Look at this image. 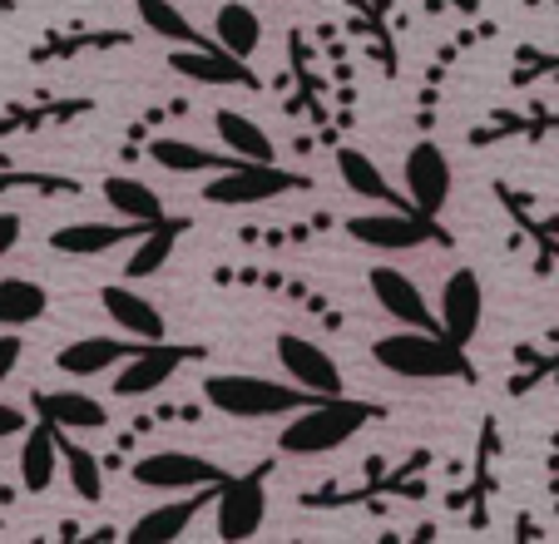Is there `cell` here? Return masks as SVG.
<instances>
[{"instance_id": "1", "label": "cell", "mask_w": 559, "mask_h": 544, "mask_svg": "<svg viewBox=\"0 0 559 544\" xmlns=\"http://www.w3.org/2000/svg\"><path fill=\"white\" fill-rule=\"evenodd\" d=\"M431 450H412L402 461L386 456H367L357 475L342 481H322L312 490L297 495L302 510H386V505H426L431 500Z\"/></svg>"}, {"instance_id": "2", "label": "cell", "mask_w": 559, "mask_h": 544, "mask_svg": "<svg viewBox=\"0 0 559 544\" xmlns=\"http://www.w3.org/2000/svg\"><path fill=\"white\" fill-rule=\"evenodd\" d=\"M386 421V406L381 401H361V397H317L312 406L293 411L283 430H277V450L283 456H297V461H317V456H332L347 440H357L367 426Z\"/></svg>"}, {"instance_id": "3", "label": "cell", "mask_w": 559, "mask_h": 544, "mask_svg": "<svg viewBox=\"0 0 559 544\" xmlns=\"http://www.w3.org/2000/svg\"><path fill=\"white\" fill-rule=\"evenodd\" d=\"M377 367L402 381H475V362L441 327H402L371 342Z\"/></svg>"}, {"instance_id": "4", "label": "cell", "mask_w": 559, "mask_h": 544, "mask_svg": "<svg viewBox=\"0 0 559 544\" xmlns=\"http://www.w3.org/2000/svg\"><path fill=\"white\" fill-rule=\"evenodd\" d=\"M199 397L233 421H283L317 401L312 391L297 387V381L253 377V371H209V377L199 381Z\"/></svg>"}, {"instance_id": "5", "label": "cell", "mask_w": 559, "mask_h": 544, "mask_svg": "<svg viewBox=\"0 0 559 544\" xmlns=\"http://www.w3.org/2000/svg\"><path fill=\"white\" fill-rule=\"evenodd\" d=\"M317 189V178L302 168H283L277 158H238L233 168H218L203 184V199L213 209H253V203H273L287 193Z\"/></svg>"}, {"instance_id": "6", "label": "cell", "mask_w": 559, "mask_h": 544, "mask_svg": "<svg viewBox=\"0 0 559 544\" xmlns=\"http://www.w3.org/2000/svg\"><path fill=\"white\" fill-rule=\"evenodd\" d=\"M490 189H496L500 213L510 218V248L525 252L535 277H555L559 272V209H549L535 189H515L506 178H496Z\"/></svg>"}, {"instance_id": "7", "label": "cell", "mask_w": 559, "mask_h": 544, "mask_svg": "<svg viewBox=\"0 0 559 544\" xmlns=\"http://www.w3.org/2000/svg\"><path fill=\"white\" fill-rule=\"evenodd\" d=\"M342 228L352 233V243L361 248H377V252H412V248H455V238L441 228V218L431 213L412 209V203H377L367 213H352Z\"/></svg>"}, {"instance_id": "8", "label": "cell", "mask_w": 559, "mask_h": 544, "mask_svg": "<svg viewBox=\"0 0 559 544\" xmlns=\"http://www.w3.org/2000/svg\"><path fill=\"white\" fill-rule=\"evenodd\" d=\"M500 461H506V436H500V421L486 416L480 430H475V450H471V471H465L461 490L445 495V510L465 515L475 530L490 524V505L500 495Z\"/></svg>"}, {"instance_id": "9", "label": "cell", "mask_w": 559, "mask_h": 544, "mask_svg": "<svg viewBox=\"0 0 559 544\" xmlns=\"http://www.w3.org/2000/svg\"><path fill=\"white\" fill-rule=\"evenodd\" d=\"M203 356H209V346H199V342H164V336L158 342H139V352L115 371V387L109 391L119 401H144L169 387L189 362H203Z\"/></svg>"}, {"instance_id": "10", "label": "cell", "mask_w": 559, "mask_h": 544, "mask_svg": "<svg viewBox=\"0 0 559 544\" xmlns=\"http://www.w3.org/2000/svg\"><path fill=\"white\" fill-rule=\"evenodd\" d=\"M549 139H559V109L545 105V99L490 109L480 125L465 129V144L471 149H510V144L539 149V144H549Z\"/></svg>"}, {"instance_id": "11", "label": "cell", "mask_w": 559, "mask_h": 544, "mask_svg": "<svg viewBox=\"0 0 559 544\" xmlns=\"http://www.w3.org/2000/svg\"><path fill=\"white\" fill-rule=\"evenodd\" d=\"M267 475L273 461H258L253 471L228 475L218 485V500H213V530L218 540H253L267 520Z\"/></svg>"}, {"instance_id": "12", "label": "cell", "mask_w": 559, "mask_h": 544, "mask_svg": "<svg viewBox=\"0 0 559 544\" xmlns=\"http://www.w3.org/2000/svg\"><path fill=\"white\" fill-rule=\"evenodd\" d=\"M213 283L223 287H258V293H277L287 297V303H297L307 317H317V322L328 327V332H347V317L332 307V297L322 293V287H312L307 277H297V272H283V268H218L213 272Z\"/></svg>"}, {"instance_id": "13", "label": "cell", "mask_w": 559, "mask_h": 544, "mask_svg": "<svg viewBox=\"0 0 559 544\" xmlns=\"http://www.w3.org/2000/svg\"><path fill=\"white\" fill-rule=\"evenodd\" d=\"M129 481L144 485V490H199V485H223L228 471L209 456H193V450H144L129 461Z\"/></svg>"}, {"instance_id": "14", "label": "cell", "mask_w": 559, "mask_h": 544, "mask_svg": "<svg viewBox=\"0 0 559 544\" xmlns=\"http://www.w3.org/2000/svg\"><path fill=\"white\" fill-rule=\"evenodd\" d=\"M347 5V25H352V40L361 45L371 64H377L386 80L402 74V45H396V0H342Z\"/></svg>"}, {"instance_id": "15", "label": "cell", "mask_w": 559, "mask_h": 544, "mask_svg": "<svg viewBox=\"0 0 559 544\" xmlns=\"http://www.w3.org/2000/svg\"><path fill=\"white\" fill-rule=\"evenodd\" d=\"M402 184H406V203L431 218H441V209L451 203V184H455V168L445 158V149L436 139H416L406 149V164H402Z\"/></svg>"}, {"instance_id": "16", "label": "cell", "mask_w": 559, "mask_h": 544, "mask_svg": "<svg viewBox=\"0 0 559 544\" xmlns=\"http://www.w3.org/2000/svg\"><path fill=\"white\" fill-rule=\"evenodd\" d=\"M496 31H500L496 21H475V25H465V31H455L451 40H441V45H436L431 64H426L421 84H416V125H421V129H431L436 105H441V90H445V80H451V74H455V64H461L465 55L475 50V45L496 40Z\"/></svg>"}, {"instance_id": "17", "label": "cell", "mask_w": 559, "mask_h": 544, "mask_svg": "<svg viewBox=\"0 0 559 544\" xmlns=\"http://www.w3.org/2000/svg\"><path fill=\"white\" fill-rule=\"evenodd\" d=\"M169 70L183 74V80H193V84H213V90H263L258 70H248L243 55L223 50L218 40L213 45H174Z\"/></svg>"}, {"instance_id": "18", "label": "cell", "mask_w": 559, "mask_h": 544, "mask_svg": "<svg viewBox=\"0 0 559 544\" xmlns=\"http://www.w3.org/2000/svg\"><path fill=\"white\" fill-rule=\"evenodd\" d=\"M277 367L287 371V381L307 387L312 397H342L347 381H342V367L332 362V352L312 336H297V332H277Z\"/></svg>"}, {"instance_id": "19", "label": "cell", "mask_w": 559, "mask_h": 544, "mask_svg": "<svg viewBox=\"0 0 559 544\" xmlns=\"http://www.w3.org/2000/svg\"><path fill=\"white\" fill-rule=\"evenodd\" d=\"M213 500H218V485L179 490V500L154 505V510L139 515V520L124 530V540H134V544H174V540H183V534H189V524L199 520L203 510H213Z\"/></svg>"}, {"instance_id": "20", "label": "cell", "mask_w": 559, "mask_h": 544, "mask_svg": "<svg viewBox=\"0 0 559 544\" xmlns=\"http://www.w3.org/2000/svg\"><path fill=\"white\" fill-rule=\"evenodd\" d=\"M480 317H486V287L475 277V268H455L441 283V297H436V322L461 346H471L480 332Z\"/></svg>"}, {"instance_id": "21", "label": "cell", "mask_w": 559, "mask_h": 544, "mask_svg": "<svg viewBox=\"0 0 559 544\" xmlns=\"http://www.w3.org/2000/svg\"><path fill=\"white\" fill-rule=\"evenodd\" d=\"M367 287H371V303L402 327H441L436 322V307L426 303V293L416 287L412 272L402 268H371L367 272Z\"/></svg>"}, {"instance_id": "22", "label": "cell", "mask_w": 559, "mask_h": 544, "mask_svg": "<svg viewBox=\"0 0 559 544\" xmlns=\"http://www.w3.org/2000/svg\"><path fill=\"white\" fill-rule=\"evenodd\" d=\"M134 352H139V336H124V332L119 336H80V342H70V346L55 352V367L74 381H90V377H109V371H119Z\"/></svg>"}, {"instance_id": "23", "label": "cell", "mask_w": 559, "mask_h": 544, "mask_svg": "<svg viewBox=\"0 0 559 544\" xmlns=\"http://www.w3.org/2000/svg\"><path fill=\"white\" fill-rule=\"evenodd\" d=\"M193 228V218H174V213H164L158 223H148L144 233H139L134 243H129V258H124V277L129 283H148V277H158V272L169 268L174 248L183 243V233Z\"/></svg>"}, {"instance_id": "24", "label": "cell", "mask_w": 559, "mask_h": 544, "mask_svg": "<svg viewBox=\"0 0 559 544\" xmlns=\"http://www.w3.org/2000/svg\"><path fill=\"white\" fill-rule=\"evenodd\" d=\"M148 223H129V218H115V223H64V228L50 233V252L60 258H105L115 248H129V243L144 233Z\"/></svg>"}, {"instance_id": "25", "label": "cell", "mask_w": 559, "mask_h": 544, "mask_svg": "<svg viewBox=\"0 0 559 544\" xmlns=\"http://www.w3.org/2000/svg\"><path fill=\"white\" fill-rule=\"evenodd\" d=\"M134 31H105V25H60L50 31L40 45L31 50L35 64H64L74 55H109V50H129Z\"/></svg>"}, {"instance_id": "26", "label": "cell", "mask_w": 559, "mask_h": 544, "mask_svg": "<svg viewBox=\"0 0 559 544\" xmlns=\"http://www.w3.org/2000/svg\"><path fill=\"white\" fill-rule=\"evenodd\" d=\"M64 456H60V426H50V421H35V426H25L21 436V490L25 495H45L55 485V475H60Z\"/></svg>"}, {"instance_id": "27", "label": "cell", "mask_w": 559, "mask_h": 544, "mask_svg": "<svg viewBox=\"0 0 559 544\" xmlns=\"http://www.w3.org/2000/svg\"><path fill=\"white\" fill-rule=\"evenodd\" d=\"M31 406H35V416H45L50 426L80 430V436H85V430H105V426H109V406H105V401H95L90 391H80V387L35 391Z\"/></svg>"}, {"instance_id": "28", "label": "cell", "mask_w": 559, "mask_h": 544, "mask_svg": "<svg viewBox=\"0 0 559 544\" xmlns=\"http://www.w3.org/2000/svg\"><path fill=\"white\" fill-rule=\"evenodd\" d=\"M99 303H105L109 322H115L124 336H139V342H158V336H164V312H158V303L144 293H134L129 283L99 287Z\"/></svg>"}, {"instance_id": "29", "label": "cell", "mask_w": 559, "mask_h": 544, "mask_svg": "<svg viewBox=\"0 0 559 544\" xmlns=\"http://www.w3.org/2000/svg\"><path fill=\"white\" fill-rule=\"evenodd\" d=\"M144 158H154L164 174H218V168L238 164V154H218V149H203V144H193V139L164 134V129L144 144Z\"/></svg>"}, {"instance_id": "30", "label": "cell", "mask_w": 559, "mask_h": 544, "mask_svg": "<svg viewBox=\"0 0 559 544\" xmlns=\"http://www.w3.org/2000/svg\"><path fill=\"white\" fill-rule=\"evenodd\" d=\"M203 406H209V401H169V406L139 411V416L129 421V430H124V436L115 440V450H109V456H105V465H109V471H119V465H124L129 456H134V446H139V440H148L158 426H199V421H203Z\"/></svg>"}, {"instance_id": "31", "label": "cell", "mask_w": 559, "mask_h": 544, "mask_svg": "<svg viewBox=\"0 0 559 544\" xmlns=\"http://www.w3.org/2000/svg\"><path fill=\"white\" fill-rule=\"evenodd\" d=\"M539 387L559 391V342H515V356H510V397H535Z\"/></svg>"}, {"instance_id": "32", "label": "cell", "mask_w": 559, "mask_h": 544, "mask_svg": "<svg viewBox=\"0 0 559 544\" xmlns=\"http://www.w3.org/2000/svg\"><path fill=\"white\" fill-rule=\"evenodd\" d=\"M337 154V178H342V189L347 193H357V199H367V203H402V193L391 189V178L377 168V158L367 154V149H357V144H337L332 149Z\"/></svg>"}, {"instance_id": "33", "label": "cell", "mask_w": 559, "mask_h": 544, "mask_svg": "<svg viewBox=\"0 0 559 544\" xmlns=\"http://www.w3.org/2000/svg\"><path fill=\"white\" fill-rule=\"evenodd\" d=\"M95 109L90 95H70V99H45V105H11L0 115V134H35V129H60L74 125Z\"/></svg>"}, {"instance_id": "34", "label": "cell", "mask_w": 559, "mask_h": 544, "mask_svg": "<svg viewBox=\"0 0 559 544\" xmlns=\"http://www.w3.org/2000/svg\"><path fill=\"white\" fill-rule=\"evenodd\" d=\"M99 193H105V203H109L115 218H129V223H158L164 218V199H158V189H148L144 178H134V174H109L105 184H99Z\"/></svg>"}, {"instance_id": "35", "label": "cell", "mask_w": 559, "mask_h": 544, "mask_svg": "<svg viewBox=\"0 0 559 544\" xmlns=\"http://www.w3.org/2000/svg\"><path fill=\"white\" fill-rule=\"evenodd\" d=\"M213 40H218L223 50L253 60L258 45H263V21H258L253 0H223L218 15H213Z\"/></svg>"}, {"instance_id": "36", "label": "cell", "mask_w": 559, "mask_h": 544, "mask_svg": "<svg viewBox=\"0 0 559 544\" xmlns=\"http://www.w3.org/2000/svg\"><path fill=\"white\" fill-rule=\"evenodd\" d=\"M60 456H64V475H70L74 495H80L85 505L105 500V475H109L105 456H95L90 446H80V440H74V430H60Z\"/></svg>"}, {"instance_id": "37", "label": "cell", "mask_w": 559, "mask_h": 544, "mask_svg": "<svg viewBox=\"0 0 559 544\" xmlns=\"http://www.w3.org/2000/svg\"><path fill=\"white\" fill-rule=\"evenodd\" d=\"M213 134H218V144L238 158H277L267 129L258 125V119H248L243 109H218V115H213Z\"/></svg>"}, {"instance_id": "38", "label": "cell", "mask_w": 559, "mask_h": 544, "mask_svg": "<svg viewBox=\"0 0 559 544\" xmlns=\"http://www.w3.org/2000/svg\"><path fill=\"white\" fill-rule=\"evenodd\" d=\"M134 15L148 35H158L169 45H213V35H203L174 0H134Z\"/></svg>"}, {"instance_id": "39", "label": "cell", "mask_w": 559, "mask_h": 544, "mask_svg": "<svg viewBox=\"0 0 559 544\" xmlns=\"http://www.w3.org/2000/svg\"><path fill=\"white\" fill-rule=\"evenodd\" d=\"M45 312H50V293L40 283H31V277H0V327L21 332V327L40 322Z\"/></svg>"}, {"instance_id": "40", "label": "cell", "mask_w": 559, "mask_h": 544, "mask_svg": "<svg viewBox=\"0 0 559 544\" xmlns=\"http://www.w3.org/2000/svg\"><path fill=\"white\" fill-rule=\"evenodd\" d=\"M559 84V45L549 50V45H515V55H510V84L515 90H525V84Z\"/></svg>"}, {"instance_id": "41", "label": "cell", "mask_w": 559, "mask_h": 544, "mask_svg": "<svg viewBox=\"0 0 559 544\" xmlns=\"http://www.w3.org/2000/svg\"><path fill=\"white\" fill-rule=\"evenodd\" d=\"M0 189H35L50 199H70V193H80V178L45 174V168H0Z\"/></svg>"}, {"instance_id": "42", "label": "cell", "mask_w": 559, "mask_h": 544, "mask_svg": "<svg viewBox=\"0 0 559 544\" xmlns=\"http://www.w3.org/2000/svg\"><path fill=\"white\" fill-rule=\"evenodd\" d=\"M174 115H189V105H183V99H174V105H164V109H144V115L134 119V125L124 129V158H139L144 154V144L148 139L158 134V129H164V119H174Z\"/></svg>"}, {"instance_id": "43", "label": "cell", "mask_w": 559, "mask_h": 544, "mask_svg": "<svg viewBox=\"0 0 559 544\" xmlns=\"http://www.w3.org/2000/svg\"><path fill=\"white\" fill-rule=\"evenodd\" d=\"M317 233H322V218H312V223H287V228H243V243L287 248V243H312Z\"/></svg>"}, {"instance_id": "44", "label": "cell", "mask_w": 559, "mask_h": 544, "mask_svg": "<svg viewBox=\"0 0 559 544\" xmlns=\"http://www.w3.org/2000/svg\"><path fill=\"white\" fill-rule=\"evenodd\" d=\"M21 352H25L21 336H15L11 327H0V387H5V377L21 367Z\"/></svg>"}, {"instance_id": "45", "label": "cell", "mask_w": 559, "mask_h": 544, "mask_svg": "<svg viewBox=\"0 0 559 544\" xmlns=\"http://www.w3.org/2000/svg\"><path fill=\"white\" fill-rule=\"evenodd\" d=\"M25 411L21 406H11V401H0V440H15V436H25Z\"/></svg>"}, {"instance_id": "46", "label": "cell", "mask_w": 559, "mask_h": 544, "mask_svg": "<svg viewBox=\"0 0 559 544\" xmlns=\"http://www.w3.org/2000/svg\"><path fill=\"white\" fill-rule=\"evenodd\" d=\"M426 11L431 15H480V0H426Z\"/></svg>"}, {"instance_id": "47", "label": "cell", "mask_w": 559, "mask_h": 544, "mask_svg": "<svg viewBox=\"0 0 559 544\" xmlns=\"http://www.w3.org/2000/svg\"><path fill=\"white\" fill-rule=\"evenodd\" d=\"M15 243H21V213H0V262L11 258Z\"/></svg>"}, {"instance_id": "48", "label": "cell", "mask_w": 559, "mask_h": 544, "mask_svg": "<svg viewBox=\"0 0 559 544\" xmlns=\"http://www.w3.org/2000/svg\"><path fill=\"white\" fill-rule=\"evenodd\" d=\"M549 500L559 510V426H555V440H549Z\"/></svg>"}, {"instance_id": "49", "label": "cell", "mask_w": 559, "mask_h": 544, "mask_svg": "<svg viewBox=\"0 0 559 544\" xmlns=\"http://www.w3.org/2000/svg\"><path fill=\"white\" fill-rule=\"evenodd\" d=\"M520 5H530V11H539V5H559V0H520Z\"/></svg>"}, {"instance_id": "50", "label": "cell", "mask_w": 559, "mask_h": 544, "mask_svg": "<svg viewBox=\"0 0 559 544\" xmlns=\"http://www.w3.org/2000/svg\"><path fill=\"white\" fill-rule=\"evenodd\" d=\"M95 5H105V0H95Z\"/></svg>"}]
</instances>
